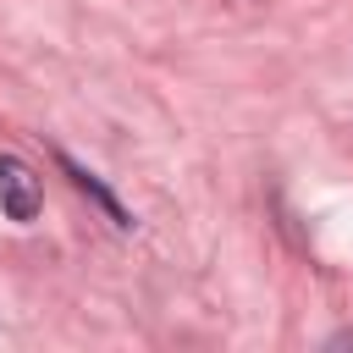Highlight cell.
Wrapping results in <instances>:
<instances>
[{"label":"cell","mask_w":353,"mask_h":353,"mask_svg":"<svg viewBox=\"0 0 353 353\" xmlns=\"http://www.w3.org/2000/svg\"><path fill=\"white\" fill-rule=\"evenodd\" d=\"M61 165H66V176H72V182H77V188H83V193H88V199H94V204H99V210H105V215H110V221H116L121 232L132 226V215H127V210L116 204V193H110V188H105V182H99V176H94L88 165H77L72 154H61Z\"/></svg>","instance_id":"2"},{"label":"cell","mask_w":353,"mask_h":353,"mask_svg":"<svg viewBox=\"0 0 353 353\" xmlns=\"http://www.w3.org/2000/svg\"><path fill=\"white\" fill-rule=\"evenodd\" d=\"M39 204H44L39 171H33L28 160H17V154H0V210H6L11 221H33Z\"/></svg>","instance_id":"1"},{"label":"cell","mask_w":353,"mask_h":353,"mask_svg":"<svg viewBox=\"0 0 353 353\" xmlns=\"http://www.w3.org/2000/svg\"><path fill=\"white\" fill-rule=\"evenodd\" d=\"M331 347H353V331H336V336H331Z\"/></svg>","instance_id":"3"}]
</instances>
